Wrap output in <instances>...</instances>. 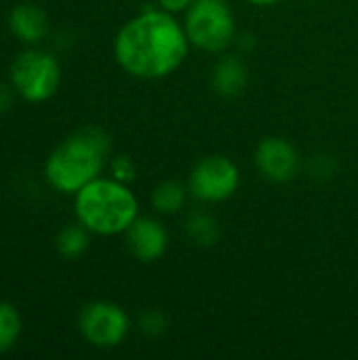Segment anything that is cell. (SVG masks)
Returning <instances> with one entry per match:
<instances>
[{"label":"cell","mask_w":358,"mask_h":360,"mask_svg":"<svg viewBox=\"0 0 358 360\" xmlns=\"http://www.w3.org/2000/svg\"><path fill=\"white\" fill-rule=\"evenodd\" d=\"M188 53V34L169 11H143L114 38L118 65L135 78H162L175 72Z\"/></svg>","instance_id":"obj_1"},{"label":"cell","mask_w":358,"mask_h":360,"mask_svg":"<svg viewBox=\"0 0 358 360\" xmlns=\"http://www.w3.org/2000/svg\"><path fill=\"white\" fill-rule=\"evenodd\" d=\"M112 141L97 127L82 129L63 139L44 160L46 184L61 194H76L103 171Z\"/></svg>","instance_id":"obj_2"},{"label":"cell","mask_w":358,"mask_h":360,"mask_svg":"<svg viewBox=\"0 0 358 360\" xmlns=\"http://www.w3.org/2000/svg\"><path fill=\"white\" fill-rule=\"evenodd\" d=\"M74 213L91 234L116 236L139 217V205L127 184L114 177H97L74 194Z\"/></svg>","instance_id":"obj_3"},{"label":"cell","mask_w":358,"mask_h":360,"mask_svg":"<svg viewBox=\"0 0 358 360\" xmlns=\"http://www.w3.org/2000/svg\"><path fill=\"white\" fill-rule=\"evenodd\" d=\"M8 82L23 101L42 103L61 86V63L53 53L27 46L13 59L8 68Z\"/></svg>","instance_id":"obj_4"},{"label":"cell","mask_w":358,"mask_h":360,"mask_svg":"<svg viewBox=\"0 0 358 360\" xmlns=\"http://www.w3.org/2000/svg\"><path fill=\"white\" fill-rule=\"evenodd\" d=\"M186 34L198 49L217 53L236 36V21L226 0H194L186 15Z\"/></svg>","instance_id":"obj_5"},{"label":"cell","mask_w":358,"mask_h":360,"mask_svg":"<svg viewBox=\"0 0 358 360\" xmlns=\"http://www.w3.org/2000/svg\"><path fill=\"white\" fill-rule=\"evenodd\" d=\"M78 331L95 348H116L129 333V316L118 304L91 302L80 310Z\"/></svg>","instance_id":"obj_6"},{"label":"cell","mask_w":358,"mask_h":360,"mask_svg":"<svg viewBox=\"0 0 358 360\" xmlns=\"http://www.w3.org/2000/svg\"><path fill=\"white\" fill-rule=\"evenodd\" d=\"M241 181L238 167L226 156L203 158L190 175V192L205 202H222L230 198Z\"/></svg>","instance_id":"obj_7"},{"label":"cell","mask_w":358,"mask_h":360,"mask_svg":"<svg viewBox=\"0 0 358 360\" xmlns=\"http://www.w3.org/2000/svg\"><path fill=\"white\" fill-rule=\"evenodd\" d=\"M255 165L266 179L274 184H285L298 175L300 156L298 150L287 139L266 137L260 141L255 150Z\"/></svg>","instance_id":"obj_8"},{"label":"cell","mask_w":358,"mask_h":360,"mask_svg":"<svg viewBox=\"0 0 358 360\" xmlns=\"http://www.w3.org/2000/svg\"><path fill=\"white\" fill-rule=\"evenodd\" d=\"M127 247L139 262H156L165 255L169 247V236L165 226L152 217H137L124 232Z\"/></svg>","instance_id":"obj_9"},{"label":"cell","mask_w":358,"mask_h":360,"mask_svg":"<svg viewBox=\"0 0 358 360\" xmlns=\"http://www.w3.org/2000/svg\"><path fill=\"white\" fill-rule=\"evenodd\" d=\"M6 21L11 34L25 46H38L49 34V17L36 2H17Z\"/></svg>","instance_id":"obj_10"},{"label":"cell","mask_w":358,"mask_h":360,"mask_svg":"<svg viewBox=\"0 0 358 360\" xmlns=\"http://www.w3.org/2000/svg\"><path fill=\"white\" fill-rule=\"evenodd\" d=\"M247 86V68L238 57H224L213 70V89L224 97H236Z\"/></svg>","instance_id":"obj_11"},{"label":"cell","mask_w":358,"mask_h":360,"mask_svg":"<svg viewBox=\"0 0 358 360\" xmlns=\"http://www.w3.org/2000/svg\"><path fill=\"white\" fill-rule=\"evenodd\" d=\"M89 230L82 224H72L59 230L55 238L57 253L65 259H78L89 249Z\"/></svg>","instance_id":"obj_12"},{"label":"cell","mask_w":358,"mask_h":360,"mask_svg":"<svg viewBox=\"0 0 358 360\" xmlns=\"http://www.w3.org/2000/svg\"><path fill=\"white\" fill-rule=\"evenodd\" d=\"M186 198L188 190L179 181H162L152 192V205L158 213H177L179 209H184Z\"/></svg>","instance_id":"obj_13"},{"label":"cell","mask_w":358,"mask_h":360,"mask_svg":"<svg viewBox=\"0 0 358 360\" xmlns=\"http://www.w3.org/2000/svg\"><path fill=\"white\" fill-rule=\"evenodd\" d=\"M21 338V314L19 310L0 300V354L13 350Z\"/></svg>","instance_id":"obj_14"},{"label":"cell","mask_w":358,"mask_h":360,"mask_svg":"<svg viewBox=\"0 0 358 360\" xmlns=\"http://www.w3.org/2000/svg\"><path fill=\"white\" fill-rule=\"evenodd\" d=\"M186 234L194 240V245L211 247L219 236V228H217V224H215V219L211 215L194 213L186 221Z\"/></svg>","instance_id":"obj_15"},{"label":"cell","mask_w":358,"mask_h":360,"mask_svg":"<svg viewBox=\"0 0 358 360\" xmlns=\"http://www.w3.org/2000/svg\"><path fill=\"white\" fill-rule=\"evenodd\" d=\"M110 169H112V177L122 184H129L135 177V162L129 156H116L112 160Z\"/></svg>","instance_id":"obj_16"},{"label":"cell","mask_w":358,"mask_h":360,"mask_svg":"<svg viewBox=\"0 0 358 360\" xmlns=\"http://www.w3.org/2000/svg\"><path fill=\"white\" fill-rule=\"evenodd\" d=\"M165 327H167V321H165V316H162L160 312H156V310H152V312H148V314L141 316V329H143V333H148V335H160V333L165 331Z\"/></svg>","instance_id":"obj_17"},{"label":"cell","mask_w":358,"mask_h":360,"mask_svg":"<svg viewBox=\"0 0 358 360\" xmlns=\"http://www.w3.org/2000/svg\"><path fill=\"white\" fill-rule=\"evenodd\" d=\"M13 95H17L13 91V86L8 84H0V112H6L11 105H13Z\"/></svg>","instance_id":"obj_18"},{"label":"cell","mask_w":358,"mask_h":360,"mask_svg":"<svg viewBox=\"0 0 358 360\" xmlns=\"http://www.w3.org/2000/svg\"><path fill=\"white\" fill-rule=\"evenodd\" d=\"M192 2H194V0H158V4H160L165 11H169V13H179V11H184V8H188Z\"/></svg>","instance_id":"obj_19"},{"label":"cell","mask_w":358,"mask_h":360,"mask_svg":"<svg viewBox=\"0 0 358 360\" xmlns=\"http://www.w3.org/2000/svg\"><path fill=\"white\" fill-rule=\"evenodd\" d=\"M251 4H255V6H270V4H276V2H281V0H249Z\"/></svg>","instance_id":"obj_20"}]
</instances>
